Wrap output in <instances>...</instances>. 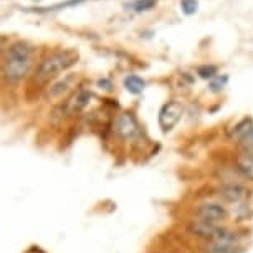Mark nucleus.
<instances>
[{
  "mask_svg": "<svg viewBox=\"0 0 253 253\" xmlns=\"http://www.w3.org/2000/svg\"><path fill=\"white\" fill-rule=\"evenodd\" d=\"M84 2V0H66V2H61V3H55L51 7H45V8H32L30 12H38V13H46V12H56V10H61V8H66V7H73V5H78V3Z\"/></svg>",
  "mask_w": 253,
  "mask_h": 253,
  "instance_id": "obj_14",
  "label": "nucleus"
},
{
  "mask_svg": "<svg viewBox=\"0 0 253 253\" xmlns=\"http://www.w3.org/2000/svg\"><path fill=\"white\" fill-rule=\"evenodd\" d=\"M184 113L182 104L179 101H169L161 108L159 111V126L162 127L164 132H169L172 127L180 121Z\"/></svg>",
  "mask_w": 253,
  "mask_h": 253,
  "instance_id": "obj_5",
  "label": "nucleus"
},
{
  "mask_svg": "<svg viewBox=\"0 0 253 253\" xmlns=\"http://www.w3.org/2000/svg\"><path fill=\"white\" fill-rule=\"evenodd\" d=\"M180 10L184 15H195L199 10V2L197 0H180Z\"/></svg>",
  "mask_w": 253,
  "mask_h": 253,
  "instance_id": "obj_16",
  "label": "nucleus"
},
{
  "mask_svg": "<svg viewBox=\"0 0 253 253\" xmlns=\"http://www.w3.org/2000/svg\"><path fill=\"white\" fill-rule=\"evenodd\" d=\"M218 195H220L223 200H227V202L240 204L242 200H245L248 195H250V192H248V189L242 184L227 182L218 189Z\"/></svg>",
  "mask_w": 253,
  "mask_h": 253,
  "instance_id": "obj_6",
  "label": "nucleus"
},
{
  "mask_svg": "<svg viewBox=\"0 0 253 253\" xmlns=\"http://www.w3.org/2000/svg\"><path fill=\"white\" fill-rule=\"evenodd\" d=\"M33 65V48L27 42H15L3 56V78L12 83L23 80Z\"/></svg>",
  "mask_w": 253,
  "mask_h": 253,
  "instance_id": "obj_1",
  "label": "nucleus"
},
{
  "mask_svg": "<svg viewBox=\"0 0 253 253\" xmlns=\"http://www.w3.org/2000/svg\"><path fill=\"white\" fill-rule=\"evenodd\" d=\"M78 61V51L75 50H63L46 56V58L38 65L35 71V80L38 83H46V81L60 76L63 71L71 68Z\"/></svg>",
  "mask_w": 253,
  "mask_h": 253,
  "instance_id": "obj_2",
  "label": "nucleus"
},
{
  "mask_svg": "<svg viewBox=\"0 0 253 253\" xmlns=\"http://www.w3.org/2000/svg\"><path fill=\"white\" fill-rule=\"evenodd\" d=\"M228 212L220 202H204L195 209V217L199 220L210 223H222L227 218Z\"/></svg>",
  "mask_w": 253,
  "mask_h": 253,
  "instance_id": "obj_4",
  "label": "nucleus"
},
{
  "mask_svg": "<svg viewBox=\"0 0 253 253\" xmlns=\"http://www.w3.org/2000/svg\"><path fill=\"white\" fill-rule=\"evenodd\" d=\"M189 232L195 237L204 238L205 242H240V235L235 230L220 223L194 220L189 225Z\"/></svg>",
  "mask_w": 253,
  "mask_h": 253,
  "instance_id": "obj_3",
  "label": "nucleus"
},
{
  "mask_svg": "<svg viewBox=\"0 0 253 253\" xmlns=\"http://www.w3.org/2000/svg\"><path fill=\"white\" fill-rule=\"evenodd\" d=\"M75 78H76L75 75H68L65 80H60V81H56L55 84H51L48 89V98H60L61 94L68 93L71 86H73Z\"/></svg>",
  "mask_w": 253,
  "mask_h": 253,
  "instance_id": "obj_11",
  "label": "nucleus"
},
{
  "mask_svg": "<svg viewBox=\"0 0 253 253\" xmlns=\"http://www.w3.org/2000/svg\"><path fill=\"white\" fill-rule=\"evenodd\" d=\"M197 75L200 76V78H204V80H213L217 76V66H213V65L199 66Z\"/></svg>",
  "mask_w": 253,
  "mask_h": 253,
  "instance_id": "obj_17",
  "label": "nucleus"
},
{
  "mask_svg": "<svg viewBox=\"0 0 253 253\" xmlns=\"http://www.w3.org/2000/svg\"><path fill=\"white\" fill-rule=\"evenodd\" d=\"M225 83H227V76L225 78H213L212 81H210V84H209V88H210V91L212 93H218V91H222L223 89V86H225Z\"/></svg>",
  "mask_w": 253,
  "mask_h": 253,
  "instance_id": "obj_18",
  "label": "nucleus"
},
{
  "mask_svg": "<svg viewBox=\"0 0 253 253\" xmlns=\"http://www.w3.org/2000/svg\"><path fill=\"white\" fill-rule=\"evenodd\" d=\"M116 131L118 134L124 137V139H131L137 134V121L131 113H123L119 114L116 119Z\"/></svg>",
  "mask_w": 253,
  "mask_h": 253,
  "instance_id": "obj_7",
  "label": "nucleus"
},
{
  "mask_svg": "<svg viewBox=\"0 0 253 253\" xmlns=\"http://www.w3.org/2000/svg\"><path fill=\"white\" fill-rule=\"evenodd\" d=\"M242 146L245 147V154H253V131L242 141Z\"/></svg>",
  "mask_w": 253,
  "mask_h": 253,
  "instance_id": "obj_19",
  "label": "nucleus"
},
{
  "mask_svg": "<svg viewBox=\"0 0 253 253\" xmlns=\"http://www.w3.org/2000/svg\"><path fill=\"white\" fill-rule=\"evenodd\" d=\"M252 131H253V121L250 118H245V119H242L237 126H233V129L230 131V137L233 141L242 142Z\"/></svg>",
  "mask_w": 253,
  "mask_h": 253,
  "instance_id": "obj_12",
  "label": "nucleus"
},
{
  "mask_svg": "<svg viewBox=\"0 0 253 253\" xmlns=\"http://www.w3.org/2000/svg\"><path fill=\"white\" fill-rule=\"evenodd\" d=\"M237 172L242 175L243 179L253 180V154H240L235 161Z\"/></svg>",
  "mask_w": 253,
  "mask_h": 253,
  "instance_id": "obj_9",
  "label": "nucleus"
},
{
  "mask_svg": "<svg viewBox=\"0 0 253 253\" xmlns=\"http://www.w3.org/2000/svg\"><path fill=\"white\" fill-rule=\"evenodd\" d=\"M89 99H91V93L86 91V89H81V91H78L70 99L68 104H66V108H68L70 113H80L81 109H84L88 106Z\"/></svg>",
  "mask_w": 253,
  "mask_h": 253,
  "instance_id": "obj_10",
  "label": "nucleus"
},
{
  "mask_svg": "<svg viewBox=\"0 0 253 253\" xmlns=\"http://www.w3.org/2000/svg\"><path fill=\"white\" fill-rule=\"evenodd\" d=\"M98 86L103 89V86H108V89H111V83H109L108 80H99L98 81Z\"/></svg>",
  "mask_w": 253,
  "mask_h": 253,
  "instance_id": "obj_20",
  "label": "nucleus"
},
{
  "mask_svg": "<svg viewBox=\"0 0 253 253\" xmlns=\"http://www.w3.org/2000/svg\"><path fill=\"white\" fill-rule=\"evenodd\" d=\"M157 0H134V2L129 3V8L132 12H147V10H152L156 7Z\"/></svg>",
  "mask_w": 253,
  "mask_h": 253,
  "instance_id": "obj_15",
  "label": "nucleus"
},
{
  "mask_svg": "<svg viewBox=\"0 0 253 253\" xmlns=\"http://www.w3.org/2000/svg\"><path fill=\"white\" fill-rule=\"evenodd\" d=\"M205 253H243L240 242H207Z\"/></svg>",
  "mask_w": 253,
  "mask_h": 253,
  "instance_id": "obj_8",
  "label": "nucleus"
},
{
  "mask_svg": "<svg viewBox=\"0 0 253 253\" xmlns=\"http://www.w3.org/2000/svg\"><path fill=\"white\" fill-rule=\"evenodd\" d=\"M37 2H38V0H37Z\"/></svg>",
  "mask_w": 253,
  "mask_h": 253,
  "instance_id": "obj_21",
  "label": "nucleus"
},
{
  "mask_svg": "<svg viewBox=\"0 0 253 253\" xmlns=\"http://www.w3.org/2000/svg\"><path fill=\"white\" fill-rule=\"evenodd\" d=\"M124 88L131 94H141L146 88V81L137 75H129L124 78Z\"/></svg>",
  "mask_w": 253,
  "mask_h": 253,
  "instance_id": "obj_13",
  "label": "nucleus"
}]
</instances>
